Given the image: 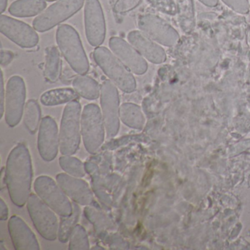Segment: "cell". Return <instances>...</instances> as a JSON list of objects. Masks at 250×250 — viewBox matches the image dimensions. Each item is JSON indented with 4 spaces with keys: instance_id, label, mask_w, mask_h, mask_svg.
<instances>
[{
    "instance_id": "17",
    "label": "cell",
    "mask_w": 250,
    "mask_h": 250,
    "mask_svg": "<svg viewBox=\"0 0 250 250\" xmlns=\"http://www.w3.org/2000/svg\"><path fill=\"white\" fill-rule=\"evenodd\" d=\"M10 237L17 250H40L37 237L20 216H13L8 221Z\"/></svg>"
},
{
    "instance_id": "5",
    "label": "cell",
    "mask_w": 250,
    "mask_h": 250,
    "mask_svg": "<svg viewBox=\"0 0 250 250\" xmlns=\"http://www.w3.org/2000/svg\"><path fill=\"white\" fill-rule=\"evenodd\" d=\"M81 133L86 150L91 154L97 153L104 142L106 128L102 109L96 104H89L83 108Z\"/></svg>"
},
{
    "instance_id": "19",
    "label": "cell",
    "mask_w": 250,
    "mask_h": 250,
    "mask_svg": "<svg viewBox=\"0 0 250 250\" xmlns=\"http://www.w3.org/2000/svg\"><path fill=\"white\" fill-rule=\"evenodd\" d=\"M45 0H16L8 8V12L17 18H29L42 14L46 8Z\"/></svg>"
},
{
    "instance_id": "16",
    "label": "cell",
    "mask_w": 250,
    "mask_h": 250,
    "mask_svg": "<svg viewBox=\"0 0 250 250\" xmlns=\"http://www.w3.org/2000/svg\"><path fill=\"white\" fill-rule=\"evenodd\" d=\"M56 180L64 192L74 203L87 206L93 204V192L89 184L81 178H77L67 173H60L57 175Z\"/></svg>"
},
{
    "instance_id": "35",
    "label": "cell",
    "mask_w": 250,
    "mask_h": 250,
    "mask_svg": "<svg viewBox=\"0 0 250 250\" xmlns=\"http://www.w3.org/2000/svg\"><path fill=\"white\" fill-rule=\"evenodd\" d=\"M201 3L210 8H214L219 3V0H199Z\"/></svg>"
},
{
    "instance_id": "8",
    "label": "cell",
    "mask_w": 250,
    "mask_h": 250,
    "mask_svg": "<svg viewBox=\"0 0 250 250\" xmlns=\"http://www.w3.org/2000/svg\"><path fill=\"white\" fill-rule=\"evenodd\" d=\"M36 194L58 216H71L74 210L73 203L58 182L46 175L38 177L34 183Z\"/></svg>"
},
{
    "instance_id": "25",
    "label": "cell",
    "mask_w": 250,
    "mask_h": 250,
    "mask_svg": "<svg viewBox=\"0 0 250 250\" xmlns=\"http://www.w3.org/2000/svg\"><path fill=\"white\" fill-rule=\"evenodd\" d=\"M23 121L27 131L32 134L39 131L42 122V110L37 101L30 99L26 103Z\"/></svg>"
},
{
    "instance_id": "12",
    "label": "cell",
    "mask_w": 250,
    "mask_h": 250,
    "mask_svg": "<svg viewBox=\"0 0 250 250\" xmlns=\"http://www.w3.org/2000/svg\"><path fill=\"white\" fill-rule=\"evenodd\" d=\"M84 21L87 42L93 47L100 46L106 37V26L103 8L99 0H85Z\"/></svg>"
},
{
    "instance_id": "34",
    "label": "cell",
    "mask_w": 250,
    "mask_h": 250,
    "mask_svg": "<svg viewBox=\"0 0 250 250\" xmlns=\"http://www.w3.org/2000/svg\"><path fill=\"white\" fill-rule=\"evenodd\" d=\"M1 202V206H0V219L1 221H5L8 219V215H9V210H8V206L4 201L3 199H0Z\"/></svg>"
},
{
    "instance_id": "26",
    "label": "cell",
    "mask_w": 250,
    "mask_h": 250,
    "mask_svg": "<svg viewBox=\"0 0 250 250\" xmlns=\"http://www.w3.org/2000/svg\"><path fill=\"white\" fill-rule=\"evenodd\" d=\"M74 210L71 216H61L59 230H58V239L61 242H68L71 236V232L77 225L81 214V208L78 203H73Z\"/></svg>"
},
{
    "instance_id": "1",
    "label": "cell",
    "mask_w": 250,
    "mask_h": 250,
    "mask_svg": "<svg viewBox=\"0 0 250 250\" xmlns=\"http://www.w3.org/2000/svg\"><path fill=\"white\" fill-rule=\"evenodd\" d=\"M5 176L11 201L18 207L25 206L31 194L33 172L31 155L24 144H19L10 152Z\"/></svg>"
},
{
    "instance_id": "4",
    "label": "cell",
    "mask_w": 250,
    "mask_h": 250,
    "mask_svg": "<svg viewBox=\"0 0 250 250\" xmlns=\"http://www.w3.org/2000/svg\"><path fill=\"white\" fill-rule=\"evenodd\" d=\"M82 106L77 100L67 104L60 127V152L65 156L74 154L81 143Z\"/></svg>"
},
{
    "instance_id": "18",
    "label": "cell",
    "mask_w": 250,
    "mask_h": 250,
    "mask_svg": "<svg viewBox=\"0 0 250 250\" xmlns=\"http://www.w3.org/2000/svg\"><path fill=\"white\" fill-rule=\"evenodd\" d=\"M127 40L145 59L151 63L162 64L166 61V52L163 48L140 30L130 32Z\"/></svg>"
},
{
    "instance_id": "23",
    "label": "cell",
    "mask_w": 250,
    "mask_h": 250,
    "mask_svg": "<svg viewBox=\"0 0 250 250\" xmlns=\"http://www.w3.org/2000/svg\"><path fill=\"white\" fill-rule=\"evenodd\" d=\"M178 23L184 33L188 34L195 27V13L193 0H176Z\"/></svg>"
},
{
    "instance_id": "10",
    "label": "cell",
    "mask_w": 250,
    "mask_h": 250,
    "mask_svg": "<svg viewBox=\"0 0 250 250\" xmlns=\"http://www.w3.org/2000/svg\"><path fill=\"white\" fill-rule=\"evenodd\" d=\"M101 107L107 138L115 137L120 129V96L118 87L105 80L101 89Z\"/></svg>"
},
{
    "instance_id": "37",
    "label": "cell",
    "mask_w": 250,
    "mask_h": 250,
    "mask_svg": "<svg viewBox=\"0 0 250 250\" xmlns=\"http://www.w3.org/2000/svg\"><path fill=\"white\" fill-rule=\"evenodd\" d=\"M104 250V248H102V247H98V248H96V247H94V248H93V250Z\"/></svg>"
},
{
    "instance_id": "15",
    "label": "cell",
    "mask_w": 250,
    "mask_h": 250,
    "mask_svg": "<svg viewBox=\"0 0 250 250\" xmlns=\"http://www.w3.org/2000/svg\"><path fill=\"white\" fill-rule=\"evenodd\" d=\"M38 148L42 159L52 162L60 150V134L58 124L54 118L46 116L42 120L38 136Z\"/></svg>"
},
{
    "instance_id": "21",
    "label": "cell",
    "mask_w": 250,
    "mask_h": 250,
    "mask_svg": "<svg viewBox=\"0 0 250 250\" xmlns=\"http://www.w3.org/2000/svg\"><path fill=\"white\" fill-rule=\"evenodd\" d=\"M72 86L79 96L87 100H96L101 96L102 86L88 76L79 74L73 80Z\"/></svg>"
},
{
    "instance_id": "29",
    "label": "cell",
    "mask_w": 250,
    "mask_h": 250,
    "mask_svg": "<svg viewBox=\"0 0 250 250\" xmlns=\"http://www.w3.org/2000/svg\"><path fill=\"white\" fill-rule=\"evenodd\" d=\"M152 7L159 12L169 16L178 14V7L174 0H147Z\"/></svg>"
},
{
    "instance_id": "36",
    "label": "cell",
    "mask_w": 250,
    "mask_h": 250,
    "mask_svg": "<svg viewBox=\"0 0 250 250\" xmlns=\"http://www.w3.org/2000/svg\"><path fill=\"white\" fill-rule=\"evenodd\" d=\"M8 2V0H0V12L1 14H3L6 11Z\"/></svg>"
},
{
    "instance_id": "24",
    "label": "cell",
    "mask_w": 250,
    "mask_h": 250,
    "mask_svg": "<svg viewBox=\"0 0 250 250\" xmlns=\"http://www.w3.org/2000/svg\"><path fill=\"white\" fill-rule=\"evenodd\" d=\"M61 54L56 46H51L46 49L45 62V78L49 83H56L59 80L61 72Z\"/></svg>"
},
{
    "instance_id": "22",
    "label": "cell",
    "mask_w": 250,
    "mask_h": 250,
    "mask_svg": "<svg viewBox=\"0 0 250 250\" xmlns=\"http://www.w3.org/2000/svg\"><path fill=\"white\" fill-rule=\"evenodd\" d=\"M120 119L126 126L137 130L143 129L146 123L141 107L133 103H124L121 105Z\"/></svg>"
},
{
    "instance_id": "28",
    "label": "cell",
    "mask_w": 250,
    "mask_h": 250,
    "mask_svg": "<svg viewBox=\"0 0 250 250\" xmlns=\"http://www.w3.org/2000/svg\"><path fill=\"white\" fill-rule=\"evenodd\" d=\"M68 241V249L70 250H87L90 249L87 232L82 225H77L74 228Z\"/></svg>"
},
{
    "instance_id": "32",
    "label": "cell",
    "mask_w": 250,
    "mask_h": 250,
    "mask_svg": "<svg viewBox=\"0 0 250 250\" xmlns=\"http://www.w3.org/2000/svg\"><path fill=\"white\" fill-rule=\"evenodd\" d=\"M5 89L4 83V75L2 71H1V79H0V113L1 118L5 115Z\"/></svg>"
},
{
    "instance_id": "9",
    "label": "cell",
    "mask_w": 250,
    "mask_h": 250,
    "mask_svg": "<svg viewBox=\"0 0 250 250\" xmlns=\"http://www.w3.org/2000/svg\"><path fill=\"white\" fill-rule=\"evenodd\" d=\"M26 84L22 77L13 76L5 89V119L10 127L20 124L24 115L26 101Z\"/></svg>"
},
{
    "instance_id": "7",
    "label": "cell",
    "mask_w": 250,
    "mask_h": 250,
    "mask_svg": "<svg viewBox=\"0 0 250 250\" xmlns=\"http://www.w3.org/2000/svg\"><path fill=\"white\" fill-rule=\"evenodd\" d=\"M27 208L39 233L48 241H55L58 238L59 230L58 214L37 194H30L27 202Z\"/></svg>"
},
{
    "instance_id": "3",
    "label": "cell",
    "mask_w": 250,
    "mask_h": 250,
    "mask_svg": "<svg viewBox=\"0 0 250 250\" xmlns=\"http://www.w3.org/2000/svg\"><path fill=\"white\" fill-rule=\"evenodd\" d=\"M93 58L106 77L121 91L126 93L135 91L137 82L133 73L112 51L105 46H98L93 52Z\"/></svg>"
},
{
    "instance_id": "27",
    "label": "cell",
    "mask_w": 250,
    "mask_h": 250,
    "mask_svg": "<svg viewBox=\"0 0 250 250\" xmlns=\"http://www.w3.org/2000/svg\"><path fill=\"white\" fill-rule=\"evenodd\" d=\"M60 165L65 173L77 178H83L85 175L84 164L76 157L62 155L60 158Z\"/></svg>"
},
{
    "instance_id": "2",
    "label": "cell",
    "mask_w": 250,
    "mask_h": 250,
    "mask_svg": "<svg viewBox=\"0 0 250 250\" xmlns=\"http://www.w3.org/2000/svg\"><path fill=\"white\" fill-rule=\"evenodd\" d=\"M56 42L71 68L80 75H85L90 69V63L78 32L69 24H61L57 29Z\"/></svg>"
},
{
    "instance_id": "14",
    "label": "cell",
    "mask_w": 250,
    "mask_h": 250,
    "mask_svg": "<svg viewBox=\"0 0 250 250\" xmlns=\"http://www.w3.org/2000/svg\"><path fill=\"white\" fill-rule=\"evenodd\" d=\"M109 46L112 53L136 75H143L148 69L146 60L131 43L120 37L109 39Z\"/></svg>"
},
{
    "instance_id": "33",
    "label": "cell",
    "mask_w": 250,
    "mask_h": 250,
    "mask_svg": "<svg viewBox=\"0 0 250 250\" xmlns=\"http://www.w3.org/2000/svg\"><path fill=\"white\" fill-rule=\"evenodd\" d=\"M0 55V65L2 68L8 66L12 62L14 58V55L12 52L8 50L1 49Z\"/></svg>"
},
{
    "instance_id": "20",
    "label": "cell",
    "mask_w": 250,
    "mask_h": 250,
    "mask_svg": "<svg viewBox=\"0 0 250 250\" xmlns=\"http://www.w3.org/2000/svg\"><path fill=\"white\" fill-rule=\"evenodd\" d=\"M78 93L71 87H61L44 92L41 96V102L46 106H55L77 100Z\"/></svg>"
},
{
    "instance_id": "38",
    "label": "cell",
    "mask_w": 250,
    "mask_h": 250,
    "mask_svg": "<svg viewBox=\"0 0 250 250\" xmlns=\"http://www.w3.org/2000/svg\"><path fill=\"white\" fill-rule=\"evenodd\" d=\"M46 2H54V1H58V0H45Z\"/></svg>"
},
{
    "instance_id": "6",
    "label": "cell",
    "mask_w": 250,
    "mask_h": 250,
    "mask_svg": "<svg viewBox=\"0 0 250 250\" xmlns=\"http://www.w3.org/2000/svg\"><path fill=\"white\" fill-rule=\"evenodd\" d=\"M85 0H58L48 7L33 21V27L39 33H45L78 13Z\"/></svg>"
},
{
    "instance_id": "13",
    "label": "cell",
    "mask_w": 250,
    "mask_h": 250,
    "mask_svg": "<svg viewBox=\"0 0 250 250\" xmlns=\"http://www.w3.org/2000/svg\"><path fill=\"white\" fill-rule=\"evenodd\" d=\"M0 32L24 49L35 47L39 42V36L34 27L4 14L0 16Z\"/></svg>"
},
{
    "instance_id": "31",
    "label": "cell",
    "mask_w": 250,
    "mask_h": 250,
    "mask_svg": "<svg viewBox=\"0 0 250 250\" xmlns=\"http://www.w3.org/2000/svg\"><path fill=\"white\" fill-rule=\"evenodd\" d=\"M232 11L240 14H247L250 12V6L248 0H222Z\"/></svg>"
},
{
    "instance_id": "30",
    "label": "cell",
    "mask_w": 250,
    "mask_h": 250,
    "mask_svg": "<svg viewBox=\"0 0 250 250\" xmlns=\"http://www.w3.org/2000/svg\"><path fill=\"white\" fill-rule=\"evenodd\" d=\"M142 0H117L113 11L117 14H125L133 11L140 5Z\"/></svg>"
},
{
    "instance_id": "11",
    "label": "cell",
    "mask_w": 250,
    "mask_h": 250,
    "mask_svg": "<svg viewBox=\"0 0 250 250\" xmlns=\"http://www.w3.org/2000/svg\"><path fill=\"white\" fill-rule=\"evenodd\" d=\"M137 25L142 33L162 46L172 47L179 41L180 36L176 30L157 16L153 14L140 16Z\"/></svg>"
}]
</instances>
